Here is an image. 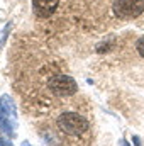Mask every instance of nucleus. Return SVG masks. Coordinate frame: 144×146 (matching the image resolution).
<instances>
[{"instance_id":"obj_8","label":"nucleus","mask_w":144,"mask_h":146,"mask_svg":"<svg viewBox=\"0 0 144 146\" xmlns=\"http://www.w3.org/2000/svg\"><path fill=\"white\" fill-rule=\"evenodd\" d=\"M132 146H143V139L139 136H132Z\"/></svg>"},{"instance_id":"obj_10","label":"nucleus","mask_w":144,"mask_h":146,"mask_svg":"<svg viewBox=\"0 0 144 146\" xmlns=\"http://www.w3.org/2000/svg\"><path fill=\"white\" fill-rule=\"evenodd\" d=\"M22 146H32V145H31L29 141H24V143H22Z\"/></svg>"},{"instance_id":"obj_2","label":"nucleus","mask_w":144,"mask_h":146,"mask_svg":"<svg viewBox=\"0 0 144 146\" xmlns=\"http://www.w3.org/2000/svg\"><path fill=\"white\" fill-rule=\"evenodd\" d=\"M114 14L120 19H134L144 10V0H115Z\"/></svg>"},{"instance_id":"obj_9","label":"nucleus","mask_w":144,"mask_h":146,"mask_svg":"<svg viewBox=\"0 0 144 146\" xmlns=\"http://www.w3.org/2000/svg\"><path fill=\"white\" fill-rule=\"evenodd\" d=\"M119 146H132V145H131L126 138H120V139H119Z\"/></svg>"},{"instance_id":"obj_6","label":"nucleus","mask_w":144,"mask_h":146,"mask_svg":"<svg viewBox=\"0 0 144 146\" xmlns=\"http://www.w3.org/2000/svg\"><path fill=\"white\" fill-rule=\"evenodd\" d=\"M136 49H137V53L144 58V36L139 37V39L136 41Z\"/></svg>"},{"instance_id":"obj_4","label":"nucleus","mask_w":144,"mask_h":146,"mask_svg":"<svg viewBox=\"0 0 144 146\" xmlns=\"http://www.w3.org/2000/svg\"><path fill=\"white\" fill-rule=\"evenodd\" d=\"M59 0H32V9L34 14L41 19H46L49 15L54 14V10L58 9Z\"/></svg>"},{"instance_id":"obj_3","label":"nucleus","mask_w":144,"mask_h":146,"mask_svg":"<svg viewBox=\"0 0 144 146\" xmlns=\"http://www.w3.org/2000/svg\"><path fill=\"white\" fill-rule=\"evenodd\" d=\"M49 88L54 95L68 97V95H73L78 90V85H76L75 78L68 76V75H54L49 80Z\"/></svg>"},{"instance_id":"obj_1","label":"nucleus","mask_w":144,"mask_h":146,"mask_svg":"<svg viewBox=\"0 0 144 146\" xmlns=\"http://www.w3.org/2000/svg\"><path fill=\"white\" fill-rule=\"evenodd\" d=\"M58 127L66 134L81 136L88 131V121L76 112H65L58 117Z\"/></svg>"},{"instance_id":"obj_5","label":"nucleus","mask_w":144,"mask_h":146,"mask_svg":"<svg viewBox=\"0 0 144 146\" xmlns=\"http://www.w3.org/2000/svg\"><path fill=\"white\" fill-rule=\"evenodd\" d=\"M0 115H5L12 121H17V109L14 100L9 95H0Z\"/></svg>"},{"instance_id":"obj_7","label":"nucleus","mask_w":144,"mask_h":146,"mask_svg":"<svg viewBox=\"0 0 144 146\" xmlns=\"http://www.w3.org/2000/svg\"><path fill=\"white\" fill-rule=\"evenodd\" d=\"M0 146H14V145H12V141H10L9 138H5V136H0Z\"/></svg>"}]
</instances>
